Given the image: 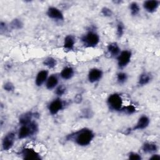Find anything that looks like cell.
<instances>
[{
    "label": "cell",
    "mask_w": 160,
    "mask_h": 160,
    "mask_svg": "<svg viewBox=\"0 0 160 160\" xmlns=\"http://www.w3.org/2000/svg\"><path fill=\"white\" fill-rule=\"evenodd\" d=\"M129 9L131 15L135 16L138 15L140 11V8L138 4L136 2H132L129 5Z\"/></svg>",
    "instance_id": "obj_22"
},
{
    "label": "cell",
    "mask_w": 160,
    "mask_h": 160,
    "mask_svg": "<svg viewBox=\"0 0 160 160\" xmlns=\"http://www.w3.org/2000/svg\"><path fill=\"white\" fill-rule=\"evenodd\" d=\"M48 78V72L46 70L40 71L36 75L35 79V84L37 86H41L44 82H46Z\"/></svg>",
    "instance_id": "obj_13"
},
{
    "label": "cell",
    "mask_w": 160,
    "mask_h": 160,
    "mask_svg": "<svg viewBox=\"0 0 160 160\" xmlns=\"http://www.w3.org/2000/svg\"><path fill=\"white\" fill-rule=\"evenodd\" d=\"M128 75L124 72H120L117 74V81L119 84H122L126 82Z\"/></svg>",
    "instance_id": "obj_23"
},
{
    "label": "cell",
    "mask_w": 160,
    "mask_h": 160,
    "mask_svg": "<svg viewBox=\"0 0 160 160\" xmlns=\"http://www.w3.org/2000/svg\"><path fill=\"white\" fill-rule=\"evenodd\" d=\"M101 13L103 16H104L106 17H110L112 14V12L111 9L108 8H106V7H104L101 9Z\"/></svg>",
    "instance_id": "obj_29"
},
{
    "label": "cell",
    "mask_w": 160,
    "mask_h": 160,
    "mask_svg": "<svg viewBox=\"0 0 160 160\" xmlns=\"http://www.w3.org/2000/svg\"><path fill=\"white\" fill-rule=\"evenodd\" d=\"M75 44V39L71 35H68L65 37L64 39V48L68 50H71L73 49Z\"/></svg>",
    "instance_id": "obj_18"
},
{
    "label": "cell",
    "mask_w": 160,
    "mask_h": 160,
    "mask_svg": "<svg viewBox=\"0 0 160 160\" xmlns=\"http://www.w3.org/2000/svg\"><path fill=\"white\" fill-rule=\"evenodd\" d=\"M107 50L112 57H117L121 52V49L116 42H112L108 45Z\"/></svg>",
    "instance_id": "obj_15"
},
{
    "label": "cell",
    "mask_w": 160,
    "mask_h": 160,
    "mask_svg": "<svg viewBox=\"0 0 160 160\" xmlns=\"http://www.w3.org/2000/svg\"><path fill=\"white\" fill-rule=\"evenodd\" d=\"M4 90H6V91H12L14 90V85L11 82H6L3 86Z\"/></svg>",
    "instance_id": "obj_30"
},
{
    "label": "cell",
    "mask_w": 160,
    "mask_h": 160,
    "mask_svg": "<svg viewBox=\"0 0 160 160\" xmlns=\"http://www.w3.org/2000/svg\"><path fill=\"white\" fill-rule=\"evenodd\" d=\"M15 141V134L12 132L7 133L2 141V148L4 151H8L13 146Z\"/></svg>",
    "instance_id": "obj_6"
},
{
    "label": "cell",
    "mask_w": 160,
    "mask_h": 160,
    "mask_svg": "<svg viewBox=\"0 0 160 160\" xmlns=\"http://www.w3.org/2000/svg\"><path fill=\"white\" fill-rule=\"evenodd\" d=\"M32 113L31 112H26L22 115L20 116L19 121V123L21 125L23 124H28L30 123L32 121Z\"/></svg>",
    "instance_id": "obj_20"
},
{
    "label": "cell",
    "mask_w": 160,
    "mask_h": 160,
    "mask_svg": "<svg viewBox=\"0 0 160 160\" xmlns=\"http://www.w3.org/2000/svg\"><path fill=\"white\" fill-rule=\"evenodd\" d=\"M128 158L131 160H141L142 159L141 156L138 153L134 152H131L129 154Z\"/></svg>",
    "instance_id": "obj_27"
},
{
    "label": "cell",
    "mask_w": 160,
    "mask_h": 160,
    "mask_svg": "<svg viewBox=\"0 0 160 160\" xmlns=\"http://www.w3.org/2000/svg\"><path fill=\"white\" fill-rule=\"evenodd\" d=\"M150 159H155V160H156V159H160V156L158 154H153L152 155V156L149 158Z\"/></svg>",
    "instance_id": "obj_31"
},
{
    "label": "cell",
    "mask_w": 160,
    "mask_h": 160,
    "mask_svg": "<svg viewBox=\"0 0 160 160\" xmlns=\"http://www.w3.org/2000/svg\"><path fill=\"white\" fill-rule=\"evenodd\" d=\"M63 106L64 104L61 99H56L49 103L48 106V110L52 115H54L58 113L63 108Z\"/></svg>",
    "instance_id": "obj_8"
},
{
    "label": "cell",
    "mask_w": 160,
    "mask_h": 160,
    "mask_svg": "<svg viewBox=\"0 0 160 160\" xmlns=\"http://www.w3.org/2000/svg\"><path fill=\"white\" fill-rule=\"evenodd\" d=\"M38 131V124L31 121L28 124L21 125L18 132V138L19 139H23L30 136L33 135Z\"/></svg>",
    "instance_id": "obj_2"
},
{
    "label": "cell",
    "mask_w": 160,
    "mask_h": 160,
    "mask_svg": "<svg viewBox=\"0 0 160 160\" xmlns=\"http://www.w3.org/2000/svg\"><path fill=\"white\" fill-rule=\"evenodd\" d=\"M122 112H124V113L127 114H132L133 113H134L136 111V108L133 106V105H128L127 106L125 107H122V109H121Z\"/></svg>",
    "instance_id": "obj_25"
},
{
    "label": "cell",
    "mask_w": 160,
    "mask_h": 160,
    "mask_svg": "<svg viewBox=\"0 0 160 160\" xmlns=\"http://www.w3.org/2000/svg\"><path fill=\"white\" fill-rule=\"evenodd\" d=\"M124 32V24L121 22H119L117 24V30H116V34L118 38L122 37Z\"/></svg>",
    "instance_id": "obj_26"
},
{
    "label": "cell",
    "mask_w": 160,
    "mask_h": 160,
    "mask_svg": "<svg viewBox=\"0 0 160 160\" xmlns=\"http://www.w3.org/2000/svg\"><path fill=\"white\" fill-rule=\"evenodd\" d=\"M83 44L88 47H94L99 42V35L94 31H89L81 38Z\"/></svg>",
    "instance_id": "obj_4"
},
{
    "label": "cell",
    "mask_w": 160,
    "mask_h": 160,
    "mask_svg": "<svg viewBox=\"0 0 160 160\" xmlns=\"http://www.w3.org/2000/svg\"><path fill=\"white\" fill-rule=\"evenodd\" d=\"M21 154L24 159L36 160L41 159L40 155L34 149L31 148H26L22 149Z\"/></svg>",
    "instance_id": "obj_7"
},
{
    "label": "cell",
    "mask_w": 160,
    "mask_h": 160,
    "mask_svg": "<svg viewBox=\"0 0 160 160\" xmlns=\"http://www.w3.org/2000/svg\"><path fill=\"white\" fill-rule=\"evenodd\" d=\"M152 79V76L148 72L142 73L139 78L138 84L140 86H144L148 84Z\"/></svg>",
    "instance_id": "obj_19"
},
{
    "label": "cell",
    "mask_w": 160,
    "mask_h": 160,
    "mask_svg": "<svg viewBox=\"0 0 160 160\" xmlns=\"http://www.w3.org/2000/svg\"><path fill=\"white\" fill-rule=\"evenodd\" d=\"M59 82L58 78L55 74H52L50 76H48L46 81V87L48 89L51 90L55 88Z\"/></svg>",
    "instance_id": "obj_14"
},
{
    "label": "cell",
    "mask_w": 160,
    "mask_h": 160,
    "mask_svg": "<svg viewBox=\"0 0 160 160\" xmlns=\"http://www.w3.org/2000/svg\"><path fill=\"white\" fill-rule=\"evenodd\" d=\"M159 6V1L156 0L146 1L143 3L144 9L148 12L152 13L155 12Z\"/></svg>",
    "instance_id": "obj_12"
},
{
    "label": "cell",
    "mask_w": 160,
    "mask_h": 160,
    "mask_svg": "<svg viewBox=\"0 0 160 160\" xmlns=\"http://www.w3.org/2000/svg\"><path fill=\"white\" fill-rule=\"evenodd\" d=\"M107 104L110 109L113 111H120L122 108V99L121 95L114 93L109 96L107 99Z\"/></svg>",
    "instance_id": "obj_3"
},
{
    "label": "cell",
    "mask_w": 160,
    "mask_h": 160,
    "mask_svg": "<svg viewBox=\"0 0 160 160\" xmlns=\"http://www.w3.org/2000/svg\"><path fill=\"white\" fill-rule=\"evenodd\" d=\"M94 138V134L89 129L83 128L69 134L66 138L79 146L89 145Z\"/></svg>",
    "instance_id": "obj_1"
},
{
    "label": "cell",
    "mask_w": 160,
    "mask_h": 160,
    "mask_svg": "<svg viewBox=\"0 0 160 160\" xmlns=\"http://www.w3.org/2000/svg\"><path fill=\"white\" fill-rule=\"evenodd\" d=\"M102 77V71L98 68L91 69L88 74V78L90 82L94 83L99 81Z\"/></svg>",
    "instance_id": "obj_10"
},
{
    "label": "cell",
    "mask_w": 160,
    "mask_h": 160,
    "mask_svg": "<svg viewBox=\"0 0 160 160\" xmlns=\"http://www.w3.org/2000/svg\"><path fill=\"white\" fill-rule=\"evenodd\" d=\"M10 26L12 29H21L23 26V24L22 22V21L19 19H13L11 23H10Z\"/></svg>",
    "instance_id": "obj_24"
},
{
    "label": "cell",
    "mask_w": 160,
    "mask_h": 160,
    "mask_svg": "<svg viewBox=\"0 0 160 160\" xmlns=\"http://www.w3.org/2000/svg\"><path fill=\"white\" fill-rule=\"evenodd\" d=\"M48 16L54 20L62 21L64 19V15L61 11L56 7H49L46 12Z\"/></svg>",
    "instance_id": "obj_9"
},
{
    "label": "cell",
    "mask_w": 160,
    "mask_h": 160,
    "mask_svg": "<svg viewBox=\"0 0 160 160\" xmlns=\"http://www.w3.org/2000/svg\"><path fill=\"white\" fill-rule=\"evenodd\" d=\"M74 69L71 67H66L63 68L60 73L61 77L65 80L70 79L74 76Z\"/></svg>",
    "instance_id": "obj_17"
},
{
    "label": "cell",
    "mask_w": 160,
    "mask_h": 160,
    "mask_svg": "<svg viewBox=\"0 0 160 160\" xmlns=\"http://www.w3.org/2000/svg\"><path fill=\"white\" fill-rule=\"evenodd\" d=\"M158 146L155 143L146 142L142 146V151L146 154L154 153L158 151Z\"/></svg>",
    "instance_id": "obj_16"
},
{
    "label": "cell",
    "mask_w": 160,
    "mask_h": 160,
    "mask_svg": "<svg viewBox=\"0 0 160 160\" xmlns=\"http://www.w3.org/2000/svg\"><path fill=\"white\" fill-rule=\"evenodd\" d=\"M65 92H66V88L63 85L59 86L56 89V94L59 96H62L65 93Z\"/></svg>",
    "instance_id": "obj_28"
},
{
    "label": "cell",
    "mask_w": 160,
    "mask_h": 160,
    "mask_svg": "<svg viewBox=\"0 0 160 160\" xmlns=\"http://www.w3.org/2000/svg\"><path fill=\"white\" fill-rule=\"evenodd\" d=\"M132 56V53L130 51L124 50L121 51L119 54L117 56L118 66L119 68H125L130 62Z\"/></svg>",
    "instance_id": "obj_5"
},
{
    "label": "cell",
    "mask_w": 160,
    "mask_h": 160,
    "mask_svg": "<svg viewBox=\"0 0 160 160\" xmlns=\"http://www.w3.org/2000/svg\"><path fill=\"white\" fill-rule=\"evenodd\" d=\"M43 64L45 66L48 67V68L52 69V68H54L56 66L57 61L54 58H53L52 57H48L44 60Z\"/></svg>",
    "instance_id": "obj_21"
},
{
    "label": "cell",
    "mask_w": 160,
    "mask_h": 160,
    "mask_svg": "<svg viewBox=\"0 0 160 160\" xmlns=\"http://www.w3.org/2000/svg\"><path fill=\"white\" fill-rule=\"evenodd\" d=\"M150 120L147 116L142 115L139 119L136 125L132 128V131L142 130L146 129L149 124Z\"/></svg>",
    "instance_id": "obj_11"
}]
</instances>
